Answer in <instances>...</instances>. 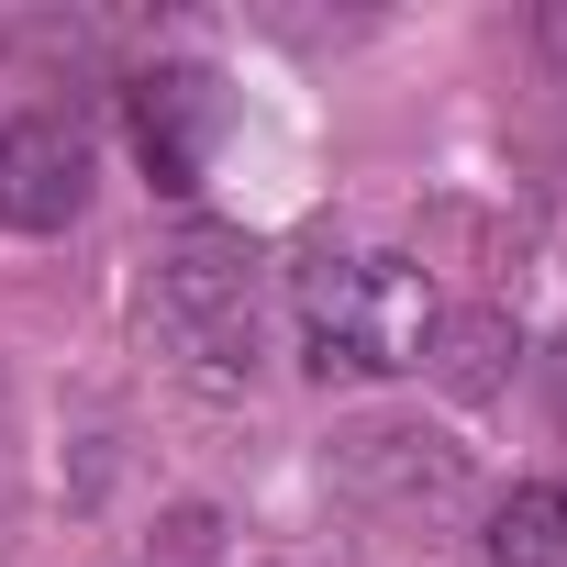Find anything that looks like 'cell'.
I'll list each match as a JSON object with an SVG mask.
<instances>
[{
  "mask_svg": "<svg viewBox=\"0 0 567 567\" xmlns=\"http://www.w3.org/2000/svg\"><path fill=\"white\" fill-rule=\"evenodd\" d=\"M290 323L312 379H401L434 346V278L390 245H323L290 267Z\"/></svg>",
  "mask_w": 567,
  "mask_h": 567,
  "instance_id": "6da1fadb",
  "label": "cell"
},
{
  "mask_svg": "<svg viewBox=\"0 0 567 567\" xmlns=\"http://www.w3.org/2000/svg\"><path fill=\"white\" fill-rule=\"evenodd\" d=\"M145 334L178 379L245 390L256 379V245L223 234V223L167 234L156 267H145Z\"/></svg>",
  "mask_w": 567,
  "mask_h": 567,
  "instance_id": "7a4b0ae2",
  "label": "cell"
},
{
  "mask_svg": "<svg viewBox=\"0 0 567 567\" xmlns=\"http://www.w3.org/2000/svg\"><path fill=\"white\" fill-rule=\"evenodd\" d=\"M334 478L379 512H456L467 501V445L434 423H357L334 434Z\"/></svg>",
  "mask_w": 567,
  "mask_h": 567,
  "instance_id": "3957f363",
  "label": "cell"
},
{
  "mask_svg": "<svg viewBox=\"0 0 567 567\" xmlns=\"http://www.w3.org/2000/svg\"><path fill=\"white\" fill-rule=\"evenodd\" d=\"M223 79L212 68H145L134 79V156H145V178L167 189V200H189L200 178H212V156H223Z\"/></svg>",
  "mask_w": 567,
  "mask_h": 567,
  "instance_id": "277c9868",
  "label": "cell"
},
{
  "mask_svg": "<svg viewBox=\"0 0 567 567\" xmlns=\"http://www.w3.org/2000/svg\"><path fill=\"white\" fill-rule=\"evenodd\" d=\"M90 212V134L68 112L0 123V234H68Z\"/></svg>",
  "mask_w": 567,
  "mask_h": 567,
  "instance_id": "5b68a950",
  "label": "cell"
},
{
  "mask_svg": "<svg viewBox=\"0 0 567 567\" xmlns=\"http://www.w3.org/2000/svg\"><path fill=\"white\" fill-rule=\"evenodd\" d=\"M512 357H523V334H512V312H501V301L434 312V346H423V368H434L456 401H501V390H512Z\"/></svg>",
  "mask_w": 567,
  "mask_h": 567,
  "instance_id": "8992f818",
  "label": "cell"
},
{
  "mask_svg": "<svg viewBox=\"0 0 567 567\" xmlns=\"http://www.w3.org/2000/svg\"><path fill=\"white\" fill-rule=\"evenodd\" d=\"M478 545H489V567H567V489H545V478L501 489Z\"/></svg>",
  "mask_w": 567,
  "mask_h": 567,
  "instance_id": "52a82bcc",
  "label": "cell"
},
{
  "mask_svg": "<svg viewBox=\"0 0 567 567\" xmlns=\"http://www.w3.org/2000/svg\"><path fill=\"white\" fill-rule=\"evenodd\" d=\"M556 401H567V357H556Z\"/></svg>",
  "mask_w": 567,
  "mask_h": 567,
  "instance_id": "ba28073f",
  "label": "cell"
}]
</instances>
